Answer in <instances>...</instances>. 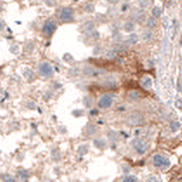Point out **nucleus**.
Returning <instances> with one entry per match:
<instances>
[{
  "label": "nucleus",
  "mask_w": 182,
  "mask_h": 182,
  "mask_svg": "<svg viewBox=\"0 0 182 182\" xmlns=\"http://www.w3.org/2000/svg\"><path fill=\"white\" fill-rule=\"evenodd\" d=\"M138 39H139V38H138L137 34H131V35L128 38L126 42H128V43H130V45H133V43H137Z\"/></svg>",
  "instance_id": "11"
},
{
  "label": "nucleus",
  "mask_w": 182,
  "mask_h": 182,
  "mask_svg": "<svg viewBox=\"0 0 182 182\" xmlns=\"http://www.w3.org/2000/svg\"><path fill=\"white\" fill-rule=\"evenodd\" d=\"M151 35H153V34H151L150 31H145V32L142 33V36H143L145 40H150V39H151Z\"/></svg>",
  "instance_id": "15"
},
{
  "label": "nucleus",
  "mask_w": 182,
  "mask_h": 182,
  "mask_svg": "<svg viewBox=\"0 0 182 182\" xmlns=\"http://www.w3.org/2000/svg\"><path fill=\"white\" fill-rule=\"evenodd\" d=\"M113 104V98L112 96H109V95H104L102 97L99 99L98 101V106H99V108H109L110 106Z\"/></svg>",
  "instance_id": "7"
},
{
  "label": "nucleus",
  "mask_w": 182,
  "mask_h": 182,
  "mask_svg": "<svg viewBox=\"0 0 182 182\" xmlns=\"http://www.w3.org/2000/svg\"><path fill=\"white\" fill-rule=\"evenodd\" d=\"M108 1H109V2H113V4H116L118 0H108Z\"/></svg>",
  "instance_id": "23"
},
{
  "label": "nucleus",
  "mask_w": 182,
  "mask_h": 182,
  "mask_svg": "<svg viewBox=\"0 0 182 182\" xmlns=\"http://www.w3.org/2000/svg\"><path fill=\"white\" fill-rule=\"evenodd\" d=\"M85 10H87V12L88 13H91L92 12V9H93V5H91V4H89V5H87V6H85Z\"/></svg>",
  "instance_id": "19"
},
{
  "label": "nucleus",
  "mask_w": 182,
  "mask_h": 182,
  "mask_svg": "<svg viewBox=\"0 0 182 182\" xmlns=\"http://www.w3.org/2000/svg\"><path fill=\"white\" fill-rule=\"evenodd\" d=\"M18 174H20V175L23 179H26L28 176V172H26V171H20V172H18Z\"/></svg>",
  "instance_id": "18"
},
{
  "label": "nucleus",
  "mask_w": 182,
  "mask_h": 182,
  "mask_svg": "<svg viewBox=\"0 0 182 182\" xmlns=\"http://www.w3.org/2000/svg\"><path fill=\"white\" fill-rule=\"evenodd\" d=\"M59 18L63 22H72L74 18V10L71 7H64L59 12Z\"/></svg>",
  "instance_id": "3"
},
{
  "label": "nucleus",
  "mask_w": 182,
  "mask_h": 182,
  "mask_svg": "<svg viewBox=\"0 0 182 182\" xmlns=\"http://www.w3.org/2000/svg\"><path fill=\"white\" fill-rule=\"evenodd\" d=\"M147 26L149 28H155L157 26V20L155 17H149L148 20H147Z\"/></svg>",
  "instance_id": "9"
},
{
  "label": "nucleus",
  "mask_w": 182,
  "mask_h": 182,
  "mask_svg": "<svg viewBox=\"0 0 182 182\" xmlns=\"http://www.w3.org/2000/svg\"><path fill=\"white\" fill-rule=\"evenodd\" d=\"M39 74H40L41 76H45V77L53 76L54 74L53 66L49 64V63H41L39 65Z\"/></svg>",
  "instance_id": "4"
},
{
  "label": "nucleus",
  "mask_w": 182,
  "mask_h": 182,
  "mask_svg": "<svg viewBox=\"0 0 182 182\" xmlns=\"http://www.w3.org/2000/svg\"><path fill=\"white\" fill-rule=\"evenodd\" d=\"M126 123L131 126H139L145 123V116L139 112L130 113L126 117Z\"/></svg>",
  "instance_id": "1"
},
{
  "label": "nucleus",
  "mask_w": 182,
  "mask_h": 182,
  "mask_svg": "<svg viewBox=\"0 0 182 182\" xmlns=\"http://www.w3.org/2000/svg\"><path fill=\"white\" fill-rule=\"evenodd\" d=\"M143 20H145V15H143V13H141L140 15H136V20L137 22H139V23H142L143 22Z\"/></svg>",
  "instance_id": "16"
},
{
  "label": "nucleus",
  "mask_w": 182,
  "mask_h": 182,
  "mask_svg": "<svg viewBox=\"0 0 182 182\" xmlns=\"http://www.w3.org/2000/svg\"><path fill=\"white\" fill-rule=\"evenodd\" d=\"M171 125H172V130H173V131H175V130L179 129V123H174V122H173Z\"/></svg>",
  "instance_id": "21"
},
{
  "label": "nucleus",
  "mask_w": 182,
  "mask_h": 182,
  "mask_svg": "<svg viewBox=\"0 0 182 182\" xmlns=\"http://www.w3.org/2000/svg\"><path fill=\"white\" fill-rule=\"evenodd\" d=\"M124 181H137V178L136 176H126L124 178Z\"/></svg>",
  "instance_id": "20"
},
{
  "label": "nucleus",
  "mask_w": 182,
  "mask_h": 182,
  "mask_svg": "<svg viewBox=\"0 0 182 182\" xmlns=\"http://www.w3.org/2000/svg\"><path fill=\"white\" fill-rule=\"evenodd\" d=\"M124 30L128 31V32H131V31H133L134 30V24L132 22H126L125 24H124Z\"/></svg>",
  "instance_id": "12"
},
{
  "label": "nucleus",
  "mask_w": 182,
  "mask_h": 182,
  "mask_svg": "<svg viewBox=\"0 0 182 182\" xmlns=\"http://www.w3.org/2000/svg\"><path fill=\"white\" fill-rule=\"evenodd\" d=\"M115 55H116V53H115V51H109L108 53V57L109 58H114V57H115Z\"/></svg>",
  "instance_id": "22"
},
{
  "label": "nucleus",
  "mask_w": 182,
  "mask_h": 182,
  "mask_svg": "<svg viewBox=\"0 0 182 182\" xmlns=\"http://www.w3.org/2000/svg\"><path fill=\"white\" fill-rule=\"evenodd\" d=\"M128 97L130 98V100L136 101L140 98V93L138 92V91H136V90H131V91H129V93H128Z\"/></svg>",
  "instance_id": "8"
},
{
  "label": "nucleus",
  "mask_w": 182,
  "mask_h": 182,
  "mask_svg": "<svg viewBox=\"0 0 182 182\" xmlns=\"http://www.w3.org/2000/svg\"><path fill=\"white\" fill-rule=\"evenodd\" d=\"M153 163L157 167H169L170 166V161L162 155H155L153 158Z\"/></svg>",
  "instance_id": "5"
},
{
  "label": "nucleus",
  "mask_w": 182,
  "mask_h": 182,
  "mask_svg": "<svg viewBox=\"0 0 182 182\" xmlns=\"http://www.w3.org/2000/svg\"><path fill=\"white\" fill-rule=\"evenodd\" d=\"M56 28H57L56 22L50 18V20H47L45 22V24H43V28H42V31H43V33H45L47 36H51L54 33H55Z\"/></svg>",
  "instance_id": "2"
},
{
  "label": "nucleus",
  "mask_w": 182,
  "mask_h": 182,
  "mask_svg": "<svg viewBox=\"0 0 182 182\" xmlns=\"http://www.w3.org/2000/svg\"><path fill=\"white\" fill-rule=\"evenodd\" d=\"M132 146H133L134 149L137 150L140 155L145 154L146 151H147V148H148L147 143L143 140H141V139H134L133 141H132Z\"/></svg>",
  "instance_id": "6"
},
{
  "label": "nucleus",
  "mask_w": 182,
  "mask_h": 182,
  "mask_svg": "<svg viewBox=\"0 0 182 182\" xmlns=\"http://www.w3.org/2000/svg\"><path fill=\"white\" fill-rule=\"evenodd\" d=\"M141 84H142V87L145 88V89H148V88H150L151 87V79L150 77H148V76H146L143 80H142V82H141Z\"/></svg>",
  "instance_id": "10"
},
{
  "label": "nucleus",
  "mask_w": 182,
  "mask_h": 182,
  "mask_svg": "<svg viewBox=\"0 0 182 182\" xmlns=\"http://www.w3.org/2000/svg\"><path fill=\"white\" fill-rule=\"evenodd\" d=\"M95 143L98 145L97 147H99V148H102V147L105 146V142L102 141V140H95Z\"/></svg>",
  "instance_id": "17"
},
{
  "label": "nucleus",
  "mask_w": 182,
  "mask_h": 182,
  "mask_svg": "<svg viewBox=\"0 0 182 182\" xmlns=\"http://www.w3.org/2000/svg\"><path fill=\"white\" fill-rule=\"evenodd\" d=\"M150 5V0H139V6L141 8H147Z\"/></svg>",
  "instance_id": "13"
},
{
  "label": "nucleus",
  "mask_w": 182,
  "mask_h": 182,
  "mask_svg": "<svg viewBox=\"0 0 182 182\" xmlns=\"http://www.w3.org/2000/svg\"><path fill=\"white\" fill-rule=\"evenodd\" d=\"M161 14H162V9L159 8V7H154V9H153V15H154V17H159Z\"/></svg>",
  "instance_id": "14"
}]
</instances>
